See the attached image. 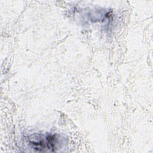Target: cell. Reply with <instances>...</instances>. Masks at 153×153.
<instances>
[{
    "label": "cell",
    "instance_id": "cell-1",
    "mask_svg": "<svg viewBox=\"0 0 153 153\" xmlns=\"http://www.w3.org/2000/svg\"><path fill=\"white\" fill-rule=\"evenodd\" d=\"M27 139L30 147L39 152L55 151L61 144V137L57 134H34Z\"/></svg>",
    "mask_w": 153,
    "mask_h": 153
}]
</instances>
